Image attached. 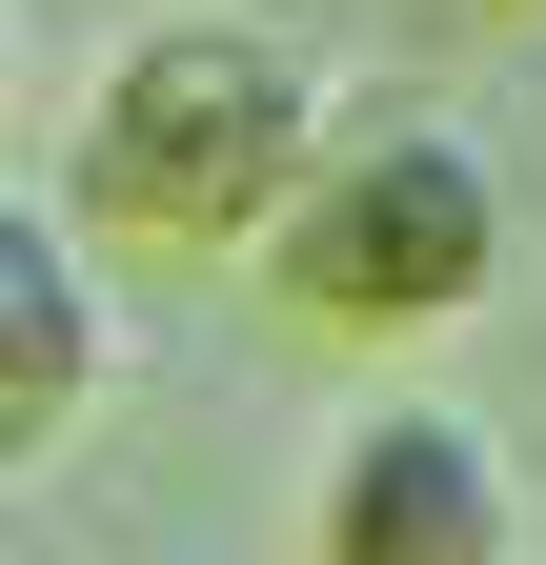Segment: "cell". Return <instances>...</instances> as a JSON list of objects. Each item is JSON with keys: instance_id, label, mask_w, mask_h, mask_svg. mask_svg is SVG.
<instances>
[{"instance_id": "5b68a950", "label": "cell", "mask_w": 546, "mask_h": 565, "mask_svg": "<svg viewBox=\"0 0 546 565\" xmlns=\"http://www.w3.org/2000/svg\"><path fill=\"white\" fill-rule=\"evenodd\" d=\"M0 102H21V0H0Z\"/></svg>"}, {"instance_id": "6da1fadb", "label": "cell", "mask_w": 546, "mask_h": 565, "mask_svg": "<svg viewBox=\"0 0 546 565\" xmlns=\"http://www.w3.org/2000/svg\"><path fill=\"white\" fill-rule=\"evenodd\" d=\"M324 121H345V82L284 41V21H243V0H162V21H122L102 41V82H82V162H61V223H82V263L122 243H162V263H263V223L304 202L324 162Z\"/></svg>"}, {"instance_id": "7a4b0ae2", "label": "cell", "mask_w": 546, "mask_h": 565, "mask_svg": "<svg viewBox=\"0 0 546 565\" xmlns=\"http://www.w3.org/2000/svg\"><path fill=\"white\" fill-rule=\"evenodd\" d=\"M263 282H284V323H324V343H445V323H486L506 303V162L445 102L385 82V102L324 121L304 202L263 223Z\"/></svg>"}, {"instance_id": "3957f363", "label": "cell", "mask_w": 546, "mask_h": 565, "mask_svg": "<svg viewBox=\"0 0 546 565\" xmlns=\"http://www.w3.org/2000/svg\"><path fill=\"white\" fill-rule=\"evenodd\" d=\"M304 565H526V465L486 445V404L365 384L304 465Z\"/></svg>"}, {"instance_id": "277c9868", "label": "cell", "mask_w": 546, "mask_h": 565, "mask_svg": "<svg viewBox=\"0 0 546 565\" xmlns=\"http://www.w3.org/2000/svg\"><path fill=\"white\" fill-rule=\"evenodd\" d=\"M102 364H122V303H102L82 223L0 182V484H21V465L61 445V424L102 404Z\"/></svg>"}]
</instances>
